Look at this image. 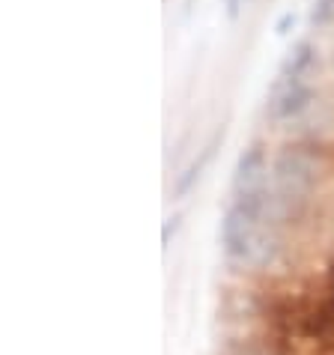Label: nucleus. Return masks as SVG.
<instances>
[{
	"instance_id": "nucleus-1",
	"label": "nucleus",
	"mask_w": 334,
	"mask_h": 355,
	"mask_svg": "<svg viewBox=\"0 0 334 355\" xmlns=\"http://www.w3.org/2000/svg\"><path fill=\"white\" fill-rule=\"evenodd\" d=\"M221 248H224V257L233 263L269 266L274 260V254H278V239L269 233L263 218L230 203L221 218Z\"/></svg>"
},
{
	"instance_id": "nucleus-2",
	"label": "nucleus",
	"mask_w": 334,
	"mask_h": 355,
	"mask_svg": "<svg viewBox=\"0 0 334 355\" xmlns=\"http://www.w3.org/2000/svg\"><path fill=\"white\" fill-rule=\"evenodd\" d=\"M274 191H272V215L290 212L296 203H301L313 189V164L308 155L299 150H287L274 162L272 171Z\"/></svg>"
},
{
	"instance_id": "nucleus-3",
	"label": "nucleus",
	"mask_w": 334,
	"mask_h": 355,
	"mask_svg": "<svg viewBox=\"0 0 334 355\" xmlns=\"http://www.w3.org/2000/svg\"><path fill=\"white\" fill-rule=\"evenodd\" d=\"M310 105V87L299 81V78H283L278 75L269 87V96H266V114L269 120L274 123H287V120H296L308 111Z\"/></svg>"
},
{
	"instance_id": "nucleus-4",
	"label": "nucleus",
	"mask_w": 334,
	"mask_h": 355,
	"mask_svg": "<svg viewBox=\"0 0 334 355\" xmlns=\"http://www.w3.org/2000/svg\"><path fill=\"white\" fill-rule=\"evenodd\" d=\"M269 191V162L266 150L260 144L248 146L233 171V197H248V194H263Z\"/></svg>"
},
{
	"instance_id": "nucleus-5",
	"label": "nucleus",
	"mask_w": 334,
	"mask_h": 355,
	"mask_svg": "<svg viewBox=\"0 0 334 355\" xmlns=\"http://www.w3.org/2000/svg\"><path fill=\"white\" fill-rule=\"evenodd\" d=\"M221 144H224V125H221V129L209 137V144H206L203 150H200L197 159H194L188 167H185V171H182L179 176H176V182H173V197H176V200H179V197H185V194H188V191L194 189V185L200 182L203 171L209 167V162L215 159V150H218Z\"/></svg>"
},
{
	"instance_id": "nucleus-6",
	"label": "nucleus",
	"mask_w": 334,
	"mask_h": 355,
	"mask_svg": "<svg viewBox=\"0 0 334 355\" xmlns=\"http://www.w3.org/2000/svg\"><path fill=\"white\" fill-rule=\"evenodd\" d=\"M313 63H317V51H313V45L310 42H296L287 54H283V60L278 66V75L304 81V75L313 69Z\"/></svg>"
},
{
	"instance_id": "nucleus-7",
	"label": "nucleus",
	"mask_w": 334,
	"mask_h": 355,
	"mask_svg": "<svg viewBox=\"0 0 334 355\" xmlns=\"http://www.w3.org/2000/svg\"><path fill=\"white\" fill-rule=\"evenodd\" d=\"M334 18V0H317V6H313V12H310V21L322 27V24H328Z\"/></svg>"
},
{
	"instance_id": "nucleus-8",
	"label": "nucleus",
	"mask_w": 334,
	"mask_h": 355,
	"mask_svg": "<svg viewBox=\"0 0 334 355\" xmlns=\"http://www.w3.org/2000/svg\"><path fill=\"white\" fill-rule=\"evenodd\" d=\"M331 325H334V269H331V293H328L326 308H322V317H319L317 331H322V329H331Z\"/></svg>"
},
{
	"instance_id": "nucleus-9",
	"label": "nucleus",
	"mask_w": 334,
	"mask_h": 355,
	"mask_svg": "<svg viewBox=\"0 0 334 355\" xmlns=\"http://www.w3.org/2000/svg\"><path fill=\"white\" fill-rule=\"evenodd\" d=\"M296 21H299V15L290 9V12H283V15L278 18V21H274V33H278V36H287V33L292 31V27H296Z\"/></svg>"
},
{
	"instance_id": "nucleus-10",
	"label": "nucleus",
	"mask_w": 334,
	"mask_h": 355,
	"mask_svg": "<svg viewBox=\"0 0 334 355\" xmlns=\"http://www.w3.org/2000/svg\"><path fill=\"white\" fill-rule=\"evenodd\" d=\"M179 224H182V215H173V218L164 221V230H161V245H164V248H170V236H176Z\"/></svg>"
},
{
	"instance_id": "nucleus-11",
	"label": "nucleus",
	"mask_w": 334,
	"mask_h": 355,
	"mask_svg": "<svg viewBox=\"0 0 334 355\" xmlns=\"http://www.w3.org/2000/svg\"><path fill=\"white\" fill-rule=\"evenodd\" d=\"M242 6H245V0H227V18L230 21H236V18L242 15Z\"/></svg>"
}]
</instances>
